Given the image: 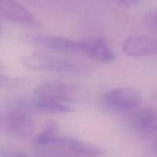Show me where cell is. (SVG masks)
Here are the masks:
<instances>
[{"instance_id": "cell-1", "label": "cell", "mask_w": 157, "mask_h": 157, "mask_svg": "<svg viewBox=\"0 0 157 157\" xmlns=\"http://www.w3.org/2000/svg\"><path fill=\"white\" fill-rule=\"evenodd\" d=\"M35 130L30 113L18 109L8 108L0 114V133L15 138L29 137Z\"/></svg>"}, {"instance_id": "cell-2", "label": "cell", "mask_w": 157, "mask_h": 157, "mask_svg": "<svg viewBox=\"0 0 157 157\" xmlns=\"http://www.w3.org/2000/svg\"><path fill=\"white\" fill-rule=\"evenodd\" d=\"M21 62L32 70H44L67 73L75 71L77 69L76 64L70 60L39 52H33L23 57Z\"/></svg>"}, {"instance_id": "cell-3", "label": "cell", "mask_w": 157, "mask_h": 157, "mask_svg": "<svg viewBox=\"0 0 157 157\" xmlns=\"http://www.w3.org/2000/svg\"><path fill=\"white\" fill-rule=\"evenodd\" d=\"M104 99L107 106L117 111H129L136 108L142 101L140 91L133 87H121L105 93Z\"/></svg>"}, {"instance_id": "cell-4", "label": "cell", "mask_w": 157, "mask_h": 157, "mask_svg": "<svg viewBox=\"0 0 157 157\" xmlns=\"http://www.w3.org/2000/svg\"><path fill=\"white\" fill-rule=\"evenodd\" d=\"M76 91V87L68 83L61 81H49L35 87L34 95L37 99L74 103Z\"/></svg>"}, {"instance_id": "cell-5", "label": "cell", "mask_w": 157, "mask_h": 157, "mask_svg": "<svg viewBox=\"0 0 157 157\" xmlns=\"http://www.w3.org/2000/svg\"><path fill=\"white\" fill-rule=\"evenodd\" d=\"M26 41L33 45L64 53H81V42L48 35H30Z\"/></svg>"}, {"instance_id": "cell-6", "label": "cell", "mask_w": 157, "mask_h": 157, "mask_svg": "<svg viewBox=\"0 0 157 157\" xmlns=\"http://www.w3.org/2000/svg\"><path fill=\"white\" fill-rule=\"evenodd\" d=\"M0 18L23 25H39L32 12L15 0H0Z\"/></svg>"}, {"instance_id": "cell-7", "label": "cell", "mask_w": 157, "mask_h": 157, "mask_svg": "<svg viewBox=\"0 0 157 157\" xmlns=\"http://www.w3.org/2000/svg\"><path fill=\"white\" fill-rule=\"evenodd\" d=\"M128 56L145 57L157 53V39L148 35H138L127 38L122 45Z\"/></svg>"}, {"instance_id": "cell-8", "label": "cell", "mask_w": 157, "mask_h": 157, "mask_svg": "<svg viewBox=\"0 0 157 157\" xmlns=\"http://www.w3.org/2000/svg\"><path fill=\"white\" fill-rule=\"evenodd\" d=\"M81 42V53L102 63H110L115 59L113 51L101 38H88Z\"/></svg>"}, {"instance_id": "cell-9", "label": "cell", "mask_w": 157, "mask_h": 157, "mask_svg": "<svg viewBox=\"0 0 157 157\" xmlns=\"http://www.w3.org/2000/svg\"><path fill=\"white\" fill-rule=\"evenodd\" d=\"M52 146L61 147L82 156H97L104 153V150L98 146L75 138L66 136H58Z\"/></svg>"}, {"instance_id": "cell-10", "label": "cell", "mask_w": 157, "mask_h": 157, "mask_svg": "<svg viewBox=\"0 0 157 157\" xmlns=\"http://www.w3.org/2000/svg\"><path fill=\"white\" fill-rule=\"evenodd\" d=\"M136 130L144 136L157 133V109L148 107L136 113L134 119Z\"/></svg>"}, {"instance_id": "cell-11", "label": "cell", "mask_w": 157, "mask_h": 157, "mask_svg": "<svg viewBox=\"0 0 157 157\" xmlns=\"http://www.w3.org/2000/svg\"><path fill=\"white\" fill-rule=\"evenodd\" d=\"M36 111L50 112V113H65L73 111L74 103L55 100L37 99L34 100Z\"/></svg>"}, {"instance_id": "cell-12", "label": "cell", "mask_w": 157, "mask_h": 157, "mask_svg": "<svg viewBox=\"0 0 157 157\" xmlns=\"http://www.w3.org/2000/svg\"><path fill=\"white\" fill-rule=\"evenodd\" d=\"M58 135V125L55 121H50L46 124L44 130L35 136L34 142L39 146H52Z\"/></svg>"}, {"instance_id": "cell-13", "label": "cell", "mask_w": 157, "mask_h": 157, "mask_svg": "<svg viewBox=\"0 0 157 157\" xmlns=\"http://www.w3.org/2000/svg\"><path fill=\"white\" fill-rule=\"evenodd\" d=\"M27 84L25 78H11L0 74V87L4 89H18L24 87Z\"/></svg>"}, {"instance_id": "cell-14", "label": "cell", "mask_w": 157, "mask_h": 157, "mask_svg": "<svg viewBox=\"0 0 157 157\" xmlns=\"http://www.w3.org/2000/svg\"><path fill=\"white\" fill-rule=\"evenodd\" d=\"M0 157H28L26 153L16 146L10 144L0 145Z\"/></svg>"}, {"instance_id": "cell-15", "label": "cell", "mask_w": 157, "mask_h": 157, "mask_svg": "<svg viewBox=\"0 0 157 157\" xmlns=\"http://www.w3.org/2000/svg\"><path fill=\"white\" fill-rule=\"evenodd\" d=\"M144 21L147 27L157 31V7L153 8L146 12Z\"/></svg>"}, {"instance_id": "cell-16", "label": "cell", "mask_w": 157, "mask_h": 157, "mask_svg": "<svg viewBox=\"0 0 157 157\" xmlns=\"http://www.w3.org/2000/svg\"><path fill=\"white\" fill-rule=\"evenodd\" d=\"M141 0H117L118 3L124 6L130 7V6H136L140 2Z\"/></svg>"}]
</instances>
